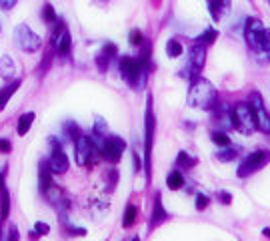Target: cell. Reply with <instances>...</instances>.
<instances>
[{
	"label": "cell",
	"instance_id": "8992f818",
	"mask_svg": "<svg viewBox=\"0 0 270 241\" xmlns=\"http://www.w3.org/2000/svg\"><path fill=\"white\" fill-rule=\"evenodd\" d=\"M120 72H122V78L134 87V89H140L144 85V72L146 68L142 66V62L138 58H132V56H122L120 58Z\"/></svg>",
	"mask_w": 270,
	"mask_h": 241
},
{
	"label": "cell",
	"instance_id": "60d3db41",
	"mask_svg": "<svg viewBox=\"0 0 270 241\" xmlns=\"http://www.w3.org/2000/svg\"><path fill=\"white\" fill-rule=\"evenodd\" d=\"M132 241H140V237H134V239H132Z\"/></svg>",
	"mask_w": 270,
	"mask_h": 241
},
{
	"label": "cell",
	"instance_id": "277c9868",
	"mask_svg": "<svg viewBox=\"0 0 270 241\" xmlns=\"http://www.w3.org/2000/svg\"><path fill=\"white\" fill-rule=\"evenodd\" d=\"M146 121H144V171L146 179H150V153H152V143H154V129H156V119H154V109H152V97L148 95L146 101Z\"/></svg>",
	"mask_w": 270,
	"mask_h": 241
},
{
	"label": "cell",
	"instance_id": "44dd1931",
	"mask_svg": "<svg viewBox=\"0 0 270 241\" xmlns=\"http://www.w3.org/2000/svg\"><path fill=\"white\" fill-rule=\"evenodd\" d=\"M14 72H16V66H14V60L8 56V54H4V56H0V76L2 78H14Z\"/></svg>",
	"mask_w": 270,
	"mask_h": 241
},
{
	"label": "cell",
	"instance_id": "8d00e7d4",
	"mask_svg": "<svg viewBox=\"0 0 270 241\" xmlns=\"http://www.w3.org/2000/svg\"><path fill=\"white\" fill-rule=\"evenodd\" d=\"M14 4H16V0H0V6H2L4 10H10Z\"/></svg>",
	"mask_w": 270,
	"mask_h": 241
},
{
	"label": "cell",
	"instance_id": "f35d334b",
	"mask_svg": "<svg viewBox=\"0 0 270 241\" xmlns=\"http://www.w3.org/2000/svg\"><path fill=\"white\" fill-rule=\"evenodd\" d=\"M134 167H136V171H140V159H138V153H134Z\"/></svg>",
	"mask_w": 270,
	"mask_h": 241
},
{
	"label": "cell",
	"instance_id": "5b68a950",
	"mask_svg": "<svg viewBox=\"0 0 270 241\" xmlns=\"http://www.w3.org/2000/svg\"><path fill=\"white\" fill-rule=\"evenodd\" d=\"M204 62H206V46L200 44V42H194L188 50V62H186V68L182 70L184 76L194 83L196 78H200V72L204 68Z\"/></svg>",
	"mask_w": 270,
	"mask_h": 241
},
{
	"label": "cell",
	"instance_id": "6da1fadb",
	"mask_svg": "<svg viewBox=\"0 0 270 241\" xmlns=\"http://www.w3.org/2000/svg\"><path fill=\"white\" fill-rule=\"evenodd\" d=\"M188 105L194 109H202V111H212L218 105V93L214 89V85L206 78H196L194 83H190L188 89Z\"/></svg>",
	"mask_w": 270,
	"mask_h": 241
},
{
	"label": "cell",
	"instance_id": "7c38bea8",
	"mask_svg": "<svg viewBox=\"0 0 270 241\" xmlns=\"http://www.w3.org/2000/svg\"><path fill=\"white\" fill-rule=\"evenodd\" d=\"M52 46L56 48V52L60 56H66L70 54V46H72V40H70V32L66 28V24L62 20L56 22V28L52 32Z\"/></svg>",
	"mask_w": 270,
	"mask_h": 241
},
{
	"label": "cell",
	"instance_id": "4316f807",
	"mask_svg": "<svg viewBox=\"0 0 270 241\" xmlns=\"http://www.w3.org/2000/svg\"><path fill=\"white\" fill-rule=\"evenodd\" d=\"M218 38V32L214 30V28H206L198 38H196V42H200V44H204V46H208V44H212L214 40Z\"/></svg>",
	"mask_w": 270,
	"mask_h": 241
},
{
	"label": "cell",
	"instance_id": "9c48e42d",
	"mask_svg": "<svg viewBox=\"0 0 270 241\" xmlns=\"http://www.w3.org/2000/svg\"><path fill=\"white\" fill-rule=\"evenodd\" d=\"M14 38H16V44L24 50V52H36L40 46H42V38L30 30V26L26 24H18L16 30H14Z\"/></svg>",
	"mask_w": 270,
	"mask_h": 241
},
{
	"label": "cell",
	"instance_id": "d6a6232c",
	"mask_svg": "<svg viewBox=\"0 0 270 241\" xmlns=\"http://www.w3.org/2000/svg\"><path fill=\"white\" fill-rule=\"evenodd\" d=\"M34 231H36L38 235H46V233L50 231V225H48V223H42V221H38V223L34 225Z\"/></svg>",
	"mask_w": 270,
	"mask_h": 241
},
{
	"label": "cell",
	"instance_id": "d6986e66",
	"mask_svg": "<svg viewBox=\"0 0 270 241\" xmlns=\"http://www.w3.org/2000/svg\"><path fill=\"white\" fill-rule=\"evenodd\" d=\"M8 213H10V193H8V189H6V185L0 177V219L4 221L8 217Z\"/></svg>",
	"mask_w": 270,
	"mask_h": 241
},
{
	"label": "cell",
	"instance_id": "3957f363",
	"mask_svg": "<svg viewBox=\"0 0 270 241\" xmlns=\"http://www.w3.org/2000/svg\"><path fill=\"white\" fill-rule=\"evenodd\" d=\"M244 38H246V44L250 46V50L256 52L270 42V32L260 18H248L246 26H244Z\"/></svg>",
	"mask_w": 270,
	"mask_h": 241
},
{
	"label": "cell",
	"instance_id": "74e56055",
	"mask_svg": "<svg viewBox=\"0 0 270 241\" xmlns=\"http://www.w3.org/2000/svg\"><path fill=\"white\" fill-rule=\"evenodd\" d=\"M8 241H20V239H18V229H16V227H12V229H10Z\"/></svg>",
	"mask_w": 270,
	"mask_h": 241
},
{
	"label": "cell",
	"instance_id": "e575fe53",
	"mask_svg": "<svg viewBox=\"0 0 270 241\" xmlns=\"http://www.w3.org/2000/svg\"><path fill=\"white\" fill-rule=\"evenodd\" d=\"M218 199H220V203H224V205H230V201H232V195H230V193H226V191H220V193H218Z\"/></svg>",
	"mask_w": 270,
	"mask_h": 241
},
{
	"label": "cell",
	"instance_id": "2e32d148",
	"mask_svg": "<svg viewBox=\"0 0 270 241\" xmlns=\"http://www.w3.org/2000/svg\"><path fill=\"white\" fill-rule=\"evenodd\" d=\"M168 213L164 211V205H162V195L156 193L154 195V207H152V217H150V229L158 227L162 221H166Z\"/></svg>",
	"mask_w": 270,
	"mask_h": 241
},
{
	"label": "cell",
	"instance_id": "f546056e",
	"mask_svg": "<svg viewBox=\"0 0 270 241\" xmlns=\"http://www.w3.org/2000/svg\"><path fill=\"white\" fill-rule=\"evenodd\" d=\"M212 143H216L218 147H228L230 145V137L224 131H214L212 133Z\"/></svg>",
	"mask_w": 270,
	"mask_h": 241
},
{
	"label": "cell",
	"instance_id": "83f0119b",
	"mask_svg": "<svg viewBox=\"0 0 270 241\" xmlns=\"http://www.w3.org/2000/svg\"><path fill=\"white\" fill-rule=\"evenodd\" d=\"M64 131H66V137H68V139H72L74 143H76V141L82 137V131H80V127H78L76 123H72V121H68V123L64 125Z\"/></svg>",
	"mask_w": 270,
	"mask_h": 241
},
{
	"label": "cell",
	"instance_id": "f1b7e54d",
	"mask_svg": "<svg viewBox=\"0 0 270 241\" xmlns=\"http://www.w3.org/2000/svg\"><path fill=\"white\" fill-rule=\"evenodd\" d=\"M194 163H196V161H194L192 157H188V153H184V151L178 153V159H176V167H178V169H190Z\"/></svg>",
	"mask_w": 270,
	"mask_h": 241
},
{
	"label": "cell",
	"instance_id": "52a82bcc",
	"mask_svg": "<svg viewBox=\"0 0 270 241\" xmlns=\"http://www.w3.org/2000/svg\"><path fill=\"white\" fill-rule=\"evenodd\" d=\"M270 163V151L266 149H258V151H254V153H250L242 163H240V167H238V177H248V175H252V173H256V171H260L264 165H268Z\"/></svg>",
	"mask_w": 270,
	"mask_h": 241
},
{
	"label": "cell",
	"instance_id": "b9f144b4",
	"mask_svg": "<svg viewBox=\"0 0 270 241\" xmlns=\"http://www.w3.org/2000/svg\"><path fill=\"white\" fill-rule=\"evenodd\" d=\"M268 2H270V0H268Z\"/></svg>",
	"mask_w": 270,
	"mask_h": 241
},
{
	"label": "cell",
	"instance_id": "4fadbf2b",
	"mask_svg": "<svg viewBox=\"0 0 270 241\" xmlns=\"http://www.w3.org/2000/svg\"><path fill=\"white\" fill-rule=\"evenodd\" d=\"M50 145H52V155H50V159H48L50 171L56 173V175L66 173V169H68V157H66V153L62 151V147L58 145L56 139H50Z\"/></svg>",
	"mask_w": 270,
	"mask_h": 241
},
{
	"label": "cell",
	"instance_id": "ffe728a7",
	"mask_svg": "<svg viewBox=\"0 0 270 241\" xmlns=\"http://www.w3.org/2000/svg\"><path fill=\"white\" fill-rule=\"evenodd\" d=\"M20 85H22V81L18 78V81H14V83H10V85H6V87L0 89V111H4V107H6L8 101H10V97L18 91Z\"/></svg>",
	"mask_w": 270,
	"mask_h": 241
},
{
	"label": "cell",
	"instance_id": "cb8c5ba5",
	"mask_svg": "<svg viewBox=\"0 0 270 241\" xmlns=\"http://www.w3.org/2000/svg\"><path fill=\"white\" fill-rule=\"evenodd\" d=\"M238 155V149H234V147H220L218 149V153H216V159L218 161H222V163H228V161H232L234 157Z\"/></svg>",
	"mask_w": 270,
	"mask_h": 241
},
{
	"label": "cell",
	"instance_id": "ba28073f",
	"mask_svg": "<svg viewBox=\"0 0 270 241\" xmlns=\"http://www.w3.org/2000/svg\"><path fill=\"white\" fill-rule=\"evenodd\" d=\"M124 149H126L124 139H120V137H116V135H108V137L96 147V151L102 153V157H104L106 161H110V163H118L120 157H122V153H124Z\"/></svg>",
	"mask_w": 270,
	"mask_h": 241
},
{
	"label": "cell",
	"instance_id": "5bb4252c",
	"mask_svg": "<svg viewBox=\"0 0 270 241\" xmlns=\"http://www.w3.org/2000/svg\"><path fill=\"white\" fill-rule=\"evenodd\" d=\"M212 111H214V123L220 125L218 131H224L226 133V129H234V125H232V111H228L222 105H216Z\"/></svg>",
	"mask_w": 270,
	"mask_h": 241
},
{
	"label": "cell",
	"instance_id": "603a6c76",
	"mask_svg": "<svg viewBox=\"0 0 270 241\" xmlns=\"http://www.w3.org/2000/svg\"><path fill=\"white\" fill-rule=\"evenodd\" d=\"M166 185H168V189H172V191L182 189V185H184V177H182V173H180L178 169H174L172 173H168V177H166Z\"/></svg>",
	"mask_w": 270,
	"mask_h": 241
},
{
	"label": "cell",
	"instance_id": "7a4b0ae2",
	"mask_svg": "<svg viewBox=\"0 0 270 241\" xmlns=\"http://www.w3.org/2000/svg\"><path fill=\"white\" fill-rule=\"evenodd\" d=\"M232 125L242 135H252L256 131V117L250 103H236L232 107Z\"/></svg>",
	"mask_w": 270,
	"mask_h": 241
},
{
	"label": "cell",
	"instance_id": "30bf717a",
	"mask_svg": "<svg viewBox=\"0 0 270 241\" xmlns=\"http://www.w3.org/2000/svg\"><path fill=\"white\" fill-rule=\"evenodd\" d=\"M250 107L254 111V117H256V129L262 131L264 135H270V113L264 107V101H262V95L258 91H254L250 95Z\"/></svg>",
	"mask_w": 270,
	"mask_h": 241
},
{
	"label": "cell",
	"instance_id": "d590c367",
	"mask_svg": "<svg viewBox=\"0 0 270 241\" xmlns=\"http://www.w3.org/2000/svg\"><path fill=\"white\" fill-rule=\"evenodd\" d=\"M10 149H12L10 141H6V139H0V153H10Z\"/></svg>",
	"mask_w": 270,
	"mask_h": 241
},
{
	"label": "cell",
	"instance_id": "e0dca14e",
	"mask_svg": "<svg viewBox=\"0 0 270 241\" xmlns=\"http://www.w3.org/2000/svg\"><path fill=\"white\" fill-rule=\"evenodd\" d=\"M208 10H210L212 20L218 22L224 14H228V10H230V0H208Z\"/></svg>",
	"mask_w": 270,
	"mask_h": 241
},
{
	"label": "cell",
	"instance_id": "484cf974",
	"mask_svg": "<svg viewBox=\"0 0 270 241\" xmlns=\"http://www.w3.org/2000/svg\"><path fill=\"white\" fill-rule=\"evenodd\" d=\"M166 54H168L170 58H176V56H180V54H182V44H180V40H176V38H170V40L166 42Z\"/></svg>",
	"mask_w": 270,
	"mask_h": 241
},
{
	"label": "cell",
	"instance_id": "7402d4cb",
	"mask_svg": "<svg viewBox=\"0 0 270 241\" xmlns=\"http://www.w3.org/2000/svg\"><path fill=\"white\" fill-rule=\"evenodd\" d=\"M34 119H36V115H34V113H24V115L18 119L16 133H18L20 137H24V135L30 131V127H32V123H34Z\"/></svg>",
	"mask_w": 270,
	"mask_h": 241
},
{
	"label": "cell",
	"instance_id": "ac0fdd59",
	"mask_svg": "<svg viewBox=\"0 0 270 241\" xmlns=\"http://www.w3.org/2000/svg\"><path fill=\"white\" fill-rule=\"evenodd\" d=\"M50 167L48 163H40V169H38V185H40V191L42 193H48L52 189V179H50Z\"/></svg>",
	"mask_w": 270,
	"mask_h": 241
},
{
	"label": "cell",
	"instance_id": "836d02e7",
	"mask_svg": "<svg viewBox=\"0 0 270 241\" xmlns=\"http://www.w3.org/2000/svg\"><path fill=\"white\" fill-rule=\"evenodd\" d=\"M130 42H132V44H142V42H144V36H142V32H140V30H132V32H130Z\"/></svg>",
	"mask_w": 270,
	"mask_h": 241
},
{
	"label": "cell",
	"instance_id": "ab89813d",
	"mask_svg": "<svg viewBox=\"0 0 270 241\" xmlns=\"http://www.w3.org/2000/svg\"><path fill=\"white\" fill-rule=\"evenodd\" d=\"M264 235H266V237H270V229H264Z\"/></svg>",
	"mask_w": 270,
	"mask_h": 241
},
{
	"label": "cell",
	"instance_id": "8fae6325",
	"mask_svg": "<svg viewBox=\"0 0 270 241\" xmlns=\"http://www.w3.org/2000/svg\"><path fill=\"white\" fill-rule=\"evenodd\" d=\"M96 153V147L92 143L90 137H80L76 143H74V159H76V165L78 167H86L92 163V157Z\"/></svg>",
	"mask_w": 270,
	"mask_h": 241
},
{
	"label": "cell",
	"instance_id": "d4e9b609",
	"mask_svg": "<svg viewBox=\"0 0 270 241\" xmlns=\"http://www.w3.org/2000/svg\"><path fill=\"white\" fill-rule=\"evenodd\" d=\"M136 215H138V209L134 205H126L124 215H122V227H132L136 221Z\"/></svg>",
	"mask_w": 270,
	"mask_h": 241
},
{
	"label": "cell",
	"instance_id": "1f68e13d",
	"mask_svg": "<svg viewBox=\"0 0 270 241\" xmlns=\"http://www.w3.org/2000/svg\"><path fill=\"white\" fill-rule=\"evenodd\" d=\"M206 207H208V197L202 195V193H198V195H196V209H198V211H204Z\"/></svg>",
	"mask_w": 270,
	"mask_h": 241
},
{
	"label": "cell",
	"instance_id": "4dcf8cb0",
	"mask_svg": "<svg viewBox=\"0 0 270 241\" xmlns=\"http://www.w3.org/2000/svg\"><path fill=\"white\" fill-rule=\"evenodd\" d=\"M42 18H44L46 22H58L56 12H54V8H52L50 4H44V8H42Z\"/></svg>",
	"mask_w": 270,
	"mask_h": 241
},
{
	"label": "cell",
	"instance_id": "9a60e30c",
	"mask_svg": "<svg viewBox=\"0 0 270 241\" xmlns=\"http://www.w3.org/2000/svg\"><path fill=\"white\" fill-rule=\"evenodd\" d=\"M116 56V46L114 44H104L102 46V50L98 52V56H96V66H98V70L100 72H106L108 70V64H110V60Z\"/></svg>",
	"mask_w": 270,
	"mask_h": 241
}]
</instances>
